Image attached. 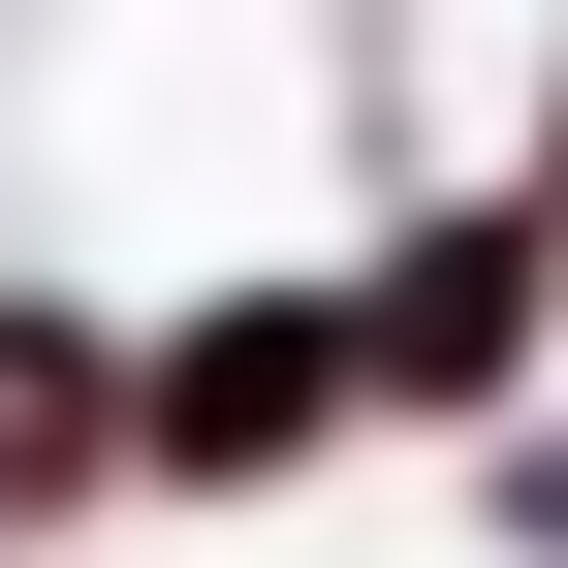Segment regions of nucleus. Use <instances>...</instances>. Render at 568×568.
Here are the masks:
<instances>
[{
  "instance_id": "nucleus-2",
  "label": "nucleus",
  "mask_w": 568,
  "mask_h": 568,
  "mask_svg": "<svg viewBox=\"0 0 568 568\" xmlns=\"http://www.w3.org/2000/svg\"><path fill=\"white\" fill-rule=\"evenodd\" d=\"M347 347H379V410H474V379L537 347V222H443V253H410V284H379Z\"/></svg>"
},
{
  "instance_id": "nucleus-1",
  "label": "nucleus",
  "mask_w": 568,
  "mask_h": 568,
  "mask_svg": "<svg viewBox=\"0 0 568 568\" xmlns=\"http://www.w3.org/2000/svg\"><path fill=\"white\" fill-rule=\"evenodd\" d=\"M347 410H379L347 316H190L159 379H126V443H159V474H284V443H347Z\"/></svg>"
}]
</instances>
